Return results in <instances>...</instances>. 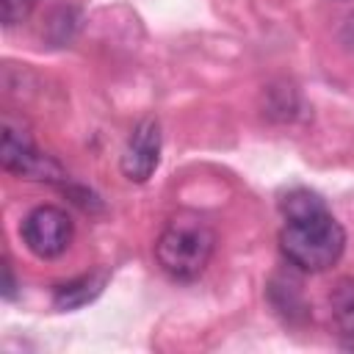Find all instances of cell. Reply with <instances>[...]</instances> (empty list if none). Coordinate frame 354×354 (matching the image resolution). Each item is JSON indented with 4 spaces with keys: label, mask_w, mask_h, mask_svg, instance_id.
Wrapping results in <instances>:
<instances>
[{
    "label": "cell",
    "mask_w": 354,
    "mask_h": 354,
    "mask_svg": "<svg viewBox=\"0 0 354 354\" xmlns=\"http://www.w3.org/2000/svg\"><path fill=\"white\" fill-rule=\"evenodd\" d=\"M279 210L285 216V227L279 230V249L290 266L318 274L340 260L346 249V232L318 194L293 188L282 196Z\"/></svg>",
    "instance_id": "6da1fadb"
},
{
    "label": "cell",
    "mask_w": 354,
    "mask_h": 354,
    "mask_svg": "<svg viewBox=\"0 0 354 354\" xmlns=\"http://www.w3.org/2000/svg\"><path fill=\"white\" fill-rule=\"evenodd\" d=\"M216 249V232L194 213H180L169 218L163 232L155 241L158 266L177 282L196 279Z\"/></svg>",
    "instance_id": "7a4b0ae2"
},
{
    "label": "cell",
    "mask_w": 354,
    "mask_h": 354,
    "mask_svg": "<svg viewBox=\"0 0 354 354\" xmlns=\"http://www.w3.org/2000/svg\"><path fill=\"white\" fill-rule=\"evenodd\" d=\"M19 232H22L25 246L36 257L50 260V257H58L61 252H66V246L72 241V218L66 210H61L55 205H41L25 216Z\"/></svg>",
    "instance_id": "3957f363"
},
{
    "label": "cell",
    "mask_w": 354,
    "mask_h": 354,
    "mask_svg": "<svg viewBox=\"0 0 354 354\" xmlns=\"http://www.w3.org/2000/svg\"><path fill=\"white\" fill-rule=\"evenodd\" d=\"M0 160L6 171L33 177V180H64V169L50 158L41 155L30 136L25 130H14L11 124L3 127V141H0Z\"/></svg>",
    "instance_id": "277c9868"
},
{
    "label": "cell",
    "mask_w": 354,
    "mask_h": 354,
    "mask_svg": "<svg viewBox=\"0 0 354 354\" xmlns=\"http://www.w3.org/2000/svg\"><path fill=\"white\" fill-rule=\"evenodd\" d=\"M160 160V124L158 119H141L122 152V174L130 183H147Z\"/></svg>",
    "instance_id": "5b68a950"
},
{
    "label": "cell",
    "mask_w": 354,
    "mask_h": 354,
    "mask_svg": "<svg viewBox=\"0 0 354 354\" xmlns=\"http://www.w3.org/2000/svg\"><path fill=\"white\" fill-rule=\"evenodd\" d=\"M105 282H108V271H102V268H97L91 274H83L77 279H69V282H64V285L55 288L53 304L58 310H77V307L94 301L102 293Z\"/></svg>",
    "instance_id": "8992f818"
},
{
    "label": "cell",
    "mask_w": 354,
    "mask_h": 354,
    "mask_svg": "<svg viewBox=\"0 0 354 354\" xmlns=\"http://www.w3.org/2000/svg\"><path fill=\"white\" fill-rule=\"evenodd\" d=\"M332 318L343 335H354V279H340L329 296Z\"/></svg>",
    "instance_id": "52a82bcc"
},
{
    "label": "cell",
    "mask_w": 354,
    "mask_h": 354,
    "mask_svg": "<svg viewBox=\"0 0 354 354\" xmlns=\"http://www.w3.org/2000/svg\"><path fill=\"white\" fill-rule=\"evenodd\" d=\"M0 6H3V25L14 28V25L28 19V14L33 8V0H0Z\"/></svg>",
    "instance_id": "ba28073f"
},
{
    "label": "cell",
    "mask_w": 354,
    "mask_h": 354,
    "mask_svg": "<svg viewBox=\"0 0 354 354\" xmlns=\"http://www.w3.org/2000/svg\"><path fill=\"white\" fill-rule=\"evenodd\" d=\"M14 274H11V266L8 263H3V296L6 299H14Z\"/></svg>",
    "instance_id": "9c48e42d"
}]
</instances>
